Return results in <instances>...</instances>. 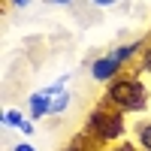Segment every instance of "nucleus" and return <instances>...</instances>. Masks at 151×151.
Segmentation results:
<instances>
[{
    "label": "nucleus",
    "instance_id": "5",
    "mask_svg": "<svg viewBox=\"0 0 151 151\" xmlns=\"http://www.w3.org/2000/svg\"><path fill=\"white\" fill-rule=\"evenodd\" d=\"M136 136H139V145L145 151H151V124H139V127H136Z\"/></svg>",
    "mask_w": 151,
    "mask_h": 151
},
{
    "label": "nucleus",
    "instance_id": "2",
    "mask_svg": "<svg viewBox=\"0 0 151 151\" xmlns=\"http://www.w3.org/2000/svg\"><path fill=\"white\" fill-rule=\"evenodd\" d=\"M88 136H97L103 142L121 139L124 136V118L121 112H109V109H97L91 118H88Z\"/></svg>",
    "mask_w": 151,
    "mask_h": 151
},
{
    "label": "nucleus",
    "instance_id": "6",
    "mask_svg": "<svg viewBox=\"0 0 151 151\" xmlns=\"http://www.w3.org/2000/svg\"><path fill=\"white\" fill-rule=\"evenodd\" d=\"M27 118H21V112H3V127H24Z\"/></svg>",
    "mask_w": 151,
    "mask_h": 151
},
{
    "label": "nucleus",
    "instance_id": "10",
    "mask_svg": "<svg viewBox=\"0 0 151 151\" xmlns=\"http://www.w3.org/2000/svg\"><path fill=\"white\" fill-rule=\"evenodd\" d=\"M142 70L151 73V48H145V52H142Z\"/></svg>",
    "mask_w": 151,
    "mask_h": 151
},
{
    "label": "nucleus",
    "instance_id": "15",
    "mask_svg": "<svg viewBox=\"0 0 151 151\" xmlns=\"http://www.w3.org/2000/svg\"><path fill=\"white\" fill-rule=\"evenodd\" d=\"M48 3H73V0H48Z\"/></svg>",
    "mask_w": 151,
    "mask_h": 151
},
{
    "label": "nucleus",
    "instance_id": "13",
    "mask_svg": "<svg viewBox=\"0 0 151 151\" xmlns=\"http://www.w3.org/2000/svg\"><path fill=\"white\" fill-rule=\"evenodd\" d=\"M109 151H133L130 145H118V148H109Z\"/></svg>",
    "mask_w": 151,
    "mask_h": 151
},
{
    "label": "nucleus",
    "instance_id": "3",
    "mask_svg": "<svg viewBox=\"0 0 151 151\" xmlns=\"http://www.w3.org/2000/svg\"><path fill=\"white\" fill-rule=\"evenodd\" d=\"M121 64L124 60H118L115 55H106V58H97L94 64H91V76L97 82H112L118 76V70H121Z\"/></svg>",
    "mask_w": 151,
    "mask_h": 151
},
{
    "label": "nucleus",
    "instance_id": "4",
    "mask_svg": "<svg viewBox=\"0 0 151 151\" xmlns=\"http://www.w3.org/2000/svg\"><path fill=\"white\" fill-rule=\"evenodd\" d=\"M52 112V97H45V94H33L30 97V118H42Z\"/></svg>",
    "mask_w": 151,
    "mask_h": 151
},
{
    "label": "nucleus",
    "instance_id": "12",
    "mask_svg": "<svg viewBox=\"0 0 151 151\" xmlns=\"http://www.w3.org/2000/svg\"><path fill=\"white\" fill-rule=\"evenodd\" d=\"M15 151H36L33 145H15Z\"/></svg>",
    "mask_w": 151,
    "mask_h": 151
},
{
    "label": "nucleus",
    "instance_id": "7",
    "mask_svg": "<svg viewBox=\"0 0 151 151\" xmlns=\"http://www.w3.org/2000/svg\"><path fill=\"white\" fill-rule=\"evenodd\" d=\"M139 48H142L139 42H130V45H121V48H115V52H112V55H115L118 60H127V58H133L136 52H139Z\"/></svg>",
    "mask_w": 151,
    "mask_h": 151
},
{
    "label": "nucleus",
    "instance_id": "11",
    "mask_svg": "<svg viewBox=\"0 0 151 151\" xmlns=\"http://www.w3.org/2000/svg\"><path fill=\"white\" fill-rule=\"evenodd\" d=\"M97 6H112V3H118V0H94Z\"/></svg>",
    "mask_w": 151,
    "mask_h": 151
},
{
    "label": "nucleus",
    "instance_id": "1",
    "mask_svg": "<svg viewBox=\"0 0 151 151\" xmlns=\"http://www.w3.org/2000/svg\"><path fill=\"white\" fill-rule=\"evenodd\" d=\"M106 103L118 106L124 112H139L148 103V91H145V85L136 82V79H115V82H109Z\"/></svg>",
    "mask_w": 151,
    "mask_h": 151
},
{
    "label": "nucleus",
    "instance_id": "8",
    "mask_svg": "<svg viewBox=\"0 0 151 151\" xmlns=\"http://www.w3.org/2000/svg\"><path fill=\"white\" fill-rule=\"evenodd\" d=\"M67 106H70V94H67V91L60 94V97H55V100H52V112H64Z\"/></svg>",
    "mask_w": 151,
    "mask_h": 151
},
{
    "label": "nucleus",
    "instance_id": "14",
    "mask_svg": "<svg viewBox=\"0 0 151 151\" xmlns=\"http://www.w3.org/2000/svg\"><path fill=\"white\" fill-rule=\"evenodd\" d=\"M12 3H15V6H27L30 0H12Z\"/></svg>",
    "mask_w": 151,
    "mask_h": 151
},
{
    "label": "nucleus",
    "instance_id": "9",
    "mask_svg": "<svg viewBox=\"0 0 151 151\" xmlns=\"http://www.w3.org/2000/svg\"><path fill=\"white\" fill-rule=\"evenodd\" d=\"M64 151H88V139H85V136H79V139H76V142H70Z\"/></svg>",
    "mask_w": 151,
    "mask_h": 151
}]
</instances>
